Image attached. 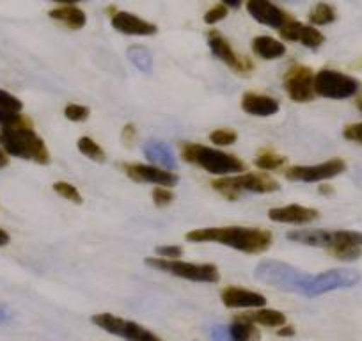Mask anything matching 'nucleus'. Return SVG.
I'll return each mask as SVG.
<instances>
[{
  "label": "nucleus",
  "instance_id": "6ab92c4d",
  "mask_svg": "<svg viewBox=\"0 0 362 341\" xmlns=\"http://www.w3.org/2000/svg\"><path fill=\"white\" fill-rule=\"evenodd\" d=\"M243 112L256 117H268L279 112V102L272 96L257 95V93H245L242 98Z\"/></svg>",
  "mask_w": 362,
  "mask_h": 341
},
{
  "label": "nucleus",
  "instance_id": "0eeeda50",
  "mask_svg": "<svg viewBox=\"0 0 362 341\" xmlns=\"http://www.w3.org/2000/svg\"><path fill=\"white\" fill-rule=\"evenodd\" d=\"M361 82L336 69H322L315 75V93L330 100H344L357 95Z\"/></svg>",
  "mask_w": 362,
  "mask_h": 341
},
{
  "label": "nucleus",
  "instance_id": "f257e3e1",
  "mask_svg": "<svg viewBox=\"0 0 362 341\" xmlns=\"http://www.w3.org/2000/svg\"><path fill=\"white\" fill-rule=\"evenodd\" d=\"M187 240L197 243H221L245 254H259L270 249L272 233L245 226H226V228H203L187 233Z\"/></svg>",
  "mask_w": 362,
  "mask_h": 341
},
{
  "label": "nucleus",
  "instance_id": "49530a36",
  "mask_svg": "<svg viewBox=\"0 0 362 341\" xmlns=\"http://www.w3.org/2000/svg\"><path fill=\"white\" fill-rule=\"evenodd\" d=\"M226 6H229V8H238L240 4H242V0H222Z\"/></svg>",
  "mask_w": 362,
  "mask_h": 341
},
{
  "label": "nucleus",
  "instance_id": "aec40b11",
  "mask_svg": "<svg viewBox=\"0 0 362 341\" xmlns=\"http://www.w3.org/2000/svg\"><path fill=\"white\" fill-rule=\"evenodd\" d=\"M144 155L149 162L156 163L162 169L165 170H174L177 167L176 155L170 149V146H167L162 141H149L144 144Z\"/></svg>",
  "mask_w": 362,
  "mask_h": 341
},
{
  "label": "nucleus",
  "instance_id": "4468645a",
  "mask_svg": "<svg viewBox=\"0 0 362 341\" xmlns=\"http://www.w3.org/2000/svg\"><path fill=\"white\" fill-rule=\"evenodd\" d=\"M247 11L250 13V16L256 22L268 27H276L277 30L291 20L283 9L277 8L276 4H272L270 0H247Z\"/></svg>",
  "mask_w": 362,
  "mask_h": 341
},
{
  "label": "nucleus",
  "instance_id": "8fccbe9b",
  "mask_svg": "<svg viewBox=\"0 0 362 341\" xmlns=\"http://www.w3.org/2000/svg\"><path fill=\"white\" fill-rule=\"evenodd\" d=\"M357 109H358V110H361V112H362V98H361V100H358V102H357Z\"/></svg>",
  "mask_w": 362,
  "mask_h": 341
},
{
  "label": "nucleus",
  "instance_id": "ddd939ff",
  "mask_svg": "<svg viewBox=\"0 0 362 341\" xmlns=\"http://www.w3.org/2000/svg\"><path fill=\"white\" fill-rule=\"evenodd\" d=\"M208 45H210V48H211V52H214L215 57L221 59V61L224 62V64H228L233 71L247 73L254 68L252 62H249L245 57H242V55L236 54V52L231 48V45H229L228 41L221 36V34L215 33V30L214 33L208 34Z\"/></svg>",
  "mask_w": 362,
  "mask_h": 341
},
{
  "label": "nucleus",
  "instance_id": "58836bf2",
  "mask_svg": "<svg viewBox=\"0 0 362 341\" xmlns=\"http://www.w3.org/2000/svg\"><path fill=\"white\" fill-rule=\"evenodd\" d=\"M135 135H137V130H135L134 125H127V127L123 128V141L127 142V144H132V142H134Z\"/></svg>",
  "mask_w": 362,
  "mask_h": 341
},
{
  "label": "nucleus",
  "instance_id": "bb28decb",
  "mask_svg": "<svg viewBox=\"0 0 362 341\" xmlns=\"http://www.w3.org/2000/svg\"><path fill=\"white\" fill-rule=\"evenodd\" d=\"M76 148L82 153L83 156H87L89 160H95V162H105V151L102 149V146L98 142H95L90 137H80L76 141Z\"/></svg>",
  "mask_w": 362,
  "mask_h": 341
},
{
  "label": "nucleus",
  "instance_id": "ea45409f",
  "mask_svg": "<svg viewBox=\"0 0 362 341\" xmlns=\"http://www.w3.org/2000/svg\"><path fill=\"white\" fill-rule=\"evenodd\" d=\"M344 233H346V238L350 240L351 243L362 247V233H358V231H344Z\"/></svg>",
  "mask_w": 362,
  "mask_h": 341
},
{
  "label": "nucleus",
  "instance_id": "f8f14e48",
  "mask_svg": "<svg viewBox=\"0 0 362 341\" xmlns=\"http://www.w3.org/2000/svg\"><path fill=\"white\" fill-rule=\"evenodd\" d=\"M124 175L139 183H151L158 187H173L177 183V176L173 170L160 169L155 166H144V163H127L123 166Z\"/></svg>",
  "mask_w": 362,
  "mask_h": 341
},
{
  "label": "nucleus",
  "instance_id": "4c0bfd02",
  "mask_svg": "<svg viewBox=\"0 0 362 341\" xmlns=\"http://www.w3.org/2000/svg\"><path fill=\"white\" fill-rule=\"evenodd\" d=\"M210 337L211 341H231L229 325H211Z\"/></svg>",
  "mask_w": 362,
  "mask_h": 341
},
{
  "label": "nucleus",
  "instance_id": "412c9836",
  "mask_svg": "<svg viewBox=\"0 0 362 341\" xmlns=\"http://www.w3.org/2000/svg\"><path fill=\"white\" fill-rule=\"evenodd\" d=\"M286 236L291 242L323 247V249H330L334 242V231H325V229H297V231H290Z\"/></svg>",
  "mask_w": 362,
  "mask_h": 341
},
{
  "label": "nucleus",
  "instance_id": "09e8293b",
  "mask_svg": "<svg viewBox=\"0 0 362 341\" xmlns=\"http://www.w3.org/2000/svg\"><path fill=\"white\" fill-rule=\"evenodd\" d=\"M320 192H322V194H330V192H332V189H330V187H320Z\"/></svg>",
  "mask_w": 362,
  "mask_h": 341
},
{
  "label": "nucleus",
  "instance_id": "39448f33",
  "mask_svg": "<svg viewBox=\"0 0 362 341\" xmlns=\"http://www.w3.org/2000/svg\"><path fill=\"white\" fill-rule=\"evenodd\" d=\"M214 190H217L226 200L236 201L243 192L270 194L279 190V183L267 175H240V176H222L211 183Z\"/></svg>",
  "mask_w": 362,
  "mask_h": 341
},
{
  "label": "nucleus",
  "instance_id": "3c124183",
  "mask_svg": "<svg viewBox=\"0 0 362 341\" xmlns=\"http://www.w3.org/2000/svg\"><path fill=\"white\" fill-rule=\"evenodd\" d=\"M286 2H293V4H295V2H297V4H302L304 0H286Z\"/></svg>",
  "mask_w": 362,
  "mask_h": 341
},
{
  "label": "nucleus",
  "instance_id": "c756f323",
  "mask_svg": "<svg viewBox=\"0 0 362 341\" xmlns=\"http://www.w3.org/2000/svg\"><path fill=\"white\" fill-rule=\"evenodd\" d=\"M54 190L62 197V200H68L75 204H82V196H80L78 189H76L75 185H71V183L55 182Z\"/></svg>",
  "mask_w": 362,
  "mask_h": 341
},
{
  "label": "nucleus",
  "instance_id": "a18cd8bd",
  "mask_svg": "<svg viewBox=\"0 0 362 341\" xmlns=\"http://www.w3.org/2000/svg\"><path fill=\"white\" fill-rule=\"evenodd\" d=\"M354 182L357 183L358 189H362V169H361V170H357V173H355V175H354Z\"/></svg>",
  "mask_w": 362,
  "mask_h": 341
},
{
  "label": "nucleus",
  "instance_id": "9d476101",
  "mask_svg": "<svg viewBox=\"0 0 362 341\" xmlns=\"http://www.w3.org/2000/svg\"><path fill=\"white\" fill-rule=\"evenodd\" d=\"M346 169V163L341 158L327 160L323 163H316V166H295L284 173L290 182H304V183H315L323 182V180H330L334 176L341 175Z\"/></svg>",
  "mask_w": 362,
  "mask_h": 341
},
{
  "label": "nucleus",
  "instance_id": "7ed1b4c3",
  "mask_svg": "<svg viewBox=\"0 0 362 341\" xmlns=\"http://www.w3.org/2000/svg\"><path fill=\"white\" fill-rule=\"evenodd\" d=\"M254 276L257 281L264 284H270L279 290L291 291V294L304 295L311 281V274H304L297 267L290 263L279 262V260H263L257 263Z\"/></svg>",
  "mask_w": 362,
  "mask_h": 341
},
{
  "label": "nucleus",
  "instance_id": "2eb2a0df",
  "mask_svg": "<svg viewBox=\"0 0 362 341\" xmlns=\"http://www.w3.org/2000/svg\"><path fill=\"white\" fill-rule=\"evenodd\" d=\"M222 304L226 308L231 309H242V308H252L259 309L267 306V299L261 294L252 290H245V288L238 287H228L221 291Z\"/></svg>",
  "mask_w": 362,
  "mask_h": 341
},
{
  "label": "nucleus",
  "instance_id": "f3484780",
  "mask_svg": "<svg viewBox=\"0 0 362 341\" xmlns=\"http://www.w3.org/2000/svg\"><path fill=\"white\" fill-rule=\"evenodd\" d=\"M268 219L283 224H309L318 219V210L302 207V204H288V207L272 208L268 212Z\"/></svg>",
  "mask_w": 362,
  "mask_h": 341
},
{
  "label": "nucleus",
  "instance_id": "5701e85b",
  "mask_svg": "<svg viewBox=\"0 0 362 341\" xmlns=\"http://www.w3.org/2000/svg\"><path fill=\"white\" fill-rule=\"evenodd\" d=\"M50 18L57 20L59 23H62V25H66L68 29L73 30L82 29L87 22L83 11H80L75 6H64V8L54 9V11H50Z\"/></svg>",
  "mask_w": 362,
  "mask_h": 341
},
{
  "label": "nucleus",
  "instance_id": "79ce46f5",
  "mask_svg": "<svg viewBox=\"0 0 362 341\" xmlns=\"http://www.w3.org/2000/svg\"><path fill=\"white\" fill-rule=\"evenodd\" d=\"M277 334L279 336H284V337H290V336H295V327H290V325H283L279 330H277Z\"/></svg>",
  "mask_w": 362,
  "mask_h": 341
},
{
  "label": "nucleus",
  "instance_id": "c03bdc74",
  "mask_svg": "<svg viewBox=\"0 0 362 341\" xmlns=\"http://www.w3.org/2000/svg\"><path fill=\"white\" fill-rule=\"evenodd\" d=\"M8 163H9V155L4 151V149L0 148V169L8 166Z\"/></svg>",
  "mask_w": 362,
  "mask_h": 341
},
{
  "label": "nucleus",
  "instance_id": "4be33fe9",
  "mask_svg": "<svg viewBox=\"0 0 362 341\" xmlns=\"http://www.w3.org/2000/svg\"><path fill=\"white\" fill-rule=\"evenodd\" d=\"M252 50L257 57L268 59V61L286 54V47H284L281 41L274 40V37L270 36H257L256 40L252 41Z\"/></svg>",
  "mask_w": 362,
  "mask_h": 341
},
{
  "label": "nucleus",
  "instance_id": "2f4dec72",
  "mask_svg": "<svg viewBox=\"0 0 362 341\" xmlns=\"http://www.w3.org/2000/svg\"><path fill=\"white\" fill-rule=\"evenodd\" d=\"M23 105L16 96H13L11 93L2 91L0 89V110H13V112H22Z\"/></svg>",
  "mask_w": 362,
  "mask_h": 341
},
{
  "label": "nucleus",
  "instance_id": "393cba45",
  "mask_svg": "<svg viewBox=\"0 0 362 341\" xmlns=\"http://www.w3.org/2000/svg\"><path fill=\"white\" fill-rule=\"evenodd\" d=\"M229 333H231V341H259L261 337L259 330L257 327H254L252 322H247L238 316L229 325Z\"/></svg>",
  "mask_w": 362,
  "mask_h": 341
},
{
  "label": "nucleus",
  "instance_id": "9b49d317",
  "mask_svg": "<svg viewBox=\"0 0 362 341\" xmlns=\"http://www.w3.org/2000/svg\"><path fill=\"white\" fill-rule=\"evenodd\" d=\"M284 88L288 96L297 103L311 102L316 96L315 93V75L305 66H293L284 75Z\"/></svg>",
  "mask_w": 362,
  "mask_h": 341
},
{
  "label": "nucleus",
  "instance_id": "37998d69",
  "mask_svg": "<svg viewBox=\"0 0 362 341\" xmlns=\"http://www.w3.org/2000/svg\"><path fill=\"white\" fill-rule=\"evenodd\" d=\"M11 242V236L8 235V233L4 231V229L0 228V247H4V245H8V243Z\"/></svg>",
  "mask_w": 362,
  "mask_h": 341
},
{
  "label": "nucleus",
  "instance_id": "f704fd0d",
  "mask_svg": "<svg viewBox=\"0 0 362 341\" xmlns=\"http://www.w3.org/2000/svg\"><path fill=\"white\" fill-rule=\"evenodd\" d=\"M183 254L180 245H160L156 247V256L163 260H177Z\"/></svg>",
  "mask_w": 362,
  "mask_h": 341
},
{
  "label": "nucleus",
  "instance_id": "c9c22d12",
  "mask_svg": "<svg viewBox=\"0 0 362 341\" xmlns=\"http://www.w3.org/2000/svg\"><path fill=\"white\" fill-rule=\"evenodd\" d=\"M226 16H228V8H226L224 4L221 6H215V8H211L210 11L204 15V22L208 23V25H214V23L221 22V20H224Z\"/></svg>",
  "mask_w": 362,
  "mask_h": 341
},
{
  "label": "nucleus",
  "instance_id": "c85d7f7f",
  "mask_svg": "<svg viewBox=\"0 0 362 341\" xmlns=\"http://www.w3.org/2000/svg\"><path fill=\"white\" fill-rule=\"evenodd\" d=\"M286 163V158L281 155H276L272 151H263L257 155L256 158V167L261 170H276Z\"/></svg>",
  "mask_w": 362,
  "mask_h": 341
},
{
  "label": "nucleus",
  "instance_id": "f03ea898",
  "mask_svg": "<svg viewBox=\"0 0 362 341\" xmlns=\"http://www.w3.org/2000/svg\"><path fill=\"white\" fill-rule=\"evenodd\" d=\"M0 144H2V149L11 156L33 160L41 166L50 163V153H48L43 139L34 132L33 125L27 117H22L16 123L0 128Z\"/></svg>",
  "mask_w": 362,
  "mask_h": 341
},
{
  "label": "nucleus",
  "instance_id": "20e7f679",
  "mask_svg": "<svg viewBox=\"0 0 362 341\" xmlns=\"http://www.w3.org/2000/svg\"><path fill=\"white\" fill-rule=\"evenodd\" d=\"M181 155L183 160L190 163H196V166L203 167L206 173L217 176H226V175H235V173H242L245 170V163L235 155H229V153L218 151V149L208 148L203 144H192V142H187L181 148Z\"/></svg>",
  "mask_w": 362,
  "mask_h": 341
},
{
  "label": "nucleus",
  "instance_id": "a19ab883",
  "mask_svg": "<svg viewBox=\"0 0 362 341\" xmlns=\"http://www.w3.org/2000/svg\"><path fill=\"white\" fill-rule=\"evenodd\" d=\"M9 318H11V313H9V309L6 308L4 304H0V323L9 322Z\"/></svg>",
  "mask_w": 362,
  "mask_h": 341
},
{
  "label": "nucleus",
  "instance_id": "b1692460",
  "mask_svg": "<svg viewBox=\"0 0 362 341\" xmlns=\"http://www.w3.org/2000/svg\"><path fill=\"white\" fill-rule=\"evenodd\" d=\"M238 318L247 320V322H252V323H259L263 327H283L286 323V316L283 315L281 311L277 309H264L259 308L252 313H245V315L238 316Z\"/></svg>",
  "mask_w": 362,
  "mask_h": 341
},
{
  "label": "nucleus",
  "instance_id": "423d86ee",
  "mask_svg": "<svg viewBox=\"0 0 362 341\" xmlns=\"http://www.w3.org/2000/svg\"><path fill=\"white\" fill-rule=\"evenodd\" d=\"M146 265L160 272L173 274V276L189 279L194 283H218L221 274L215 265L210 263H189L180 262V260H163V258H146Z\"/></svg>",
  "mask_w": 362,
  "mask_h": 341
},
{
  "label": "nucleus",
  "instance_id": "6e6552de",
  "mask_svg": "<svg viewBox=\"0 0 362 341\" xmlns=\"http://www.w3.org/2000/svg\"><path fill=\"white\" fill-rule=\"evenodd\" d=\"M90 322L95 323L96 327H100L102 330H105V333L114 334L117 337H123L127 341H163L162 337H158L155 333L146 329L141 323L121 318V316L116 315H110V313L95 315L90 318Z\"/></svg>",
  "mask_w": 362,
  "mask_h": 341
},
{
  "label": "nucleus",
  "instance_id": "e433bc0d",
  "mask_svg": "<svg viewBox=\"0 0 362 341\" xmlns=\"http://www.w3.org/2000/svg\"><path fill=\"white\" fill-rule=\"evenodd\" d=\"M344 139L351 142H357V144L362 146V123H355V125H348L343 132Z\"/></svg>",
  "mask_w": 362,
  "mask_h": 341
},
{
  "label": "nucleus",
  "instance_id": "cd10ccee",
  "mask_svg": "<svg viewBox=\"0 0 362 341\" xmlns=\"http://www.w3.org/2000/svg\"><path fill=\"white\" fill-rule=\"evenodd\" d=\"M336 20V9L332 6L325 4V2H320V4L315 6V9L309 15V22L313 25H329Z\"/></svg>",
  "mask_w": 362,
  "mask_h": 341
},
{
  "label": "nucleus",
  "instance_id": "7c9ffc66",
  "mask_svg": "<svg viewBox=\"0 0 362 341\" xmlns=\"http://www.w3.org/2000/svg\"><path fill=\"white\" fill-rule=\"evenodd\" d=\"M236 132L228 130V128H218V130L211 132L210 141L217 146H231L233 142H236Z\"/></svg>",
  "mask_w": 362,
  "mask_h": 341
},
{
  "label": "nucleus",
  "instance_id": "de8ad7c7",
  "mask_svg": "<svg viewBox=\"0 0 362 341\" xmlns=\"http://www.w3.org/2000/svg\"><path fill=\"white\" fill-rule=\"evenodd\" d=\"M52 2H59V4L71 6V4H76V2H82V0H52Z\"/></svg>",
  "mask_w": 362,
  "mask_h": 341
},
{
  "label": "nucleus",
  "instance_id": "dca6fc26",
  "mask_svg": "<svg viewBox=\"0 0 362 341\" xmlns=\"http://www.w3.org/2000/svg\"><path fill=\"white\" fill-rule=\"evenodd\" d=\"M279 34L281 37H284L288 41H300L304 47L313 48V50L322 47L323 41H325V37H323V34L318 29L304 25L300 22H295V20H290L286 25L281 27Z\"/></svg>",
  "mask_w": 362,
  "mask_h": 341
},
{
  "label": "nucleus",
  "instance_id": "72a5a7b5",
  "mask_svg": "<svg viewBox=\"0 0 362 341\" xmlns=\"http://www.w3.org/2000/svg\"><path fill=\"white\" fill-rule=\"evenodd\" d=\"M174 200V194L170 192L167 187H156L155 190H153V203L156 204V207L163 208L167 207V204L173 203Z\"/></svg>",
  "mask_w": 362,
  "mask_h": 341
},
{
  "label": "nucleus",
  "instance_id": "a878e982",
  "mask_svg": "<svg viewBox=\"0 0 362 341\" xmlns=\"http://www.w3.org/2000/svg\"><path fill=\"white\" fill-rule=\"evenodd\" d=\"M127 55H128V61H130L132 64H134L135 68L139 69V71H142V73L151 71L153 55H151V52L148 50V48L135 45V47L128 48Z\"/></svg>",
  "mask_w": 362,
  "mask_h": 341
},
{
  "label": "nucleus",
  "instance_id": "473e14b6",
  "mask_svg": "<svg viewBox=\"0 0 362 341\" xmlns=\"http://www.w3.org/2000/svg\"><path fill=\"white\" fill-rule=\"evenodd\" d=\"M90 110L87 107L78 105V103H71L64 109V116L68 117L69 121H75V123H80V121H86L89 117Z\"/></svg>",
  "mask_w": 362,
  "mask_h": 341
},
{
  "label": "nucleus",
  "instance_id": "a211bd4d",
  "mask_svg": "<svg viewBox=\"0 0 362 341\" xmlns=\"http://www.w3.org/2000/svg\"><path fill=\"white\" fill-rule=\"evenodd\" d=\"M112 27L121 34L128 36H153L156 34V27L146 20L137 18L132 13H116L112 16Z\"/></svg>",
  "mask_w": 362,
  "mask_h": 341
},
{
  "label": "nucleus",
  "instance_id": "1a4fd4ad",
  "mask_svg": "<svg viewBox=\"0 0 362 341\" xmlns=\"http://www.w3.org/2000/svg\"><path fill=\"white\" fill-rule=\"evenodd\" d=\"M361 281V274L350 269H332L327 272L313 276L309 287L305 290V297H318V295L329 294V291L354 288Z\"/></svg>",
  "mask_w": 362,
  "mask_h": 341
}]
</instances>
